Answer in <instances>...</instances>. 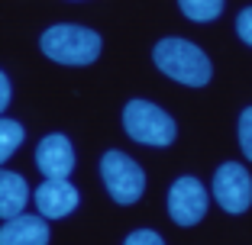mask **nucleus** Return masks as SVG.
Segmentation results:
<instances>
[{"instance_id":"1","label":"nucleus","mask_w":252,"mask_h":245,"mask_svg":"<svg viewBox=\"0 0 252 245\" xmlns=\"http://www.w3.org/2000/svg\"><path fill=\"white\" fill-rule=\"evenodd\" d=\"M152 61L162 75H168L178 84H188V87H204L214 75L210 58L188 39H162L152 49Z\"/></svg>"},{"instance_id":"2","label":"nucleus","mask_w":252,"mask_h":245,"mask_svg":"<svg viewBox=\"0 0 252 245\" xmlns=\"http://www.w3.org/2000/svg\"><path fill=\"white\" fill-rule=\"evenodd\" d=\"M39 45L59 65H91L100 55V36L84 26H52L42 32Z\"/></svg>"},{"instance_id":"3","label":"nucleus","mask_w":252,"mask_h":245,"mask_svg":"<svg viewBox=\"0 0 252 245\" xmlns=\"http://www.w3.org/2000/svg\"><path fill=\"white\" fill-rule=\"evenodd\" d=\"M123 129L129 139L142 142V145H156V149H165L175 142L178 136V126L175 119L162 110V107L149 104V100H129L123 110Z\"/></svg>"},{"instance_id":"4","label":"nucleus","mask_w":252,"mask_h":245,"mask_svg":"<svg viewBox=\"0 0 252 245\" xmlns=\"http://www.w3.org/2000/svg\"><path fill=\"white\" fill-rule=\"evenodd\" d=\"M100 178H104L110 197L120 207L136 203L142 197V191H146V174H142V168L129 155H123L120 149L104 152V158H100Z\"/></svg>"},{"instance_id":"5","label":"nucleus","mask_w":252,"mask_h":245,"mask_svg":"<svg viewBox=\"0 0 252 245\" xmlns=\"http://www.w3.org/2000/svg\"><path fill=\"white\" fill-rule=\"evenodd\" d=\"M214 197L226 213H246L252 207V174L239 162H223L214 174Z\"/></svg>"},{"instance_id":"6","label":"nucleus","mask_w":252,"mask_h":245,"mask_svg":"<svg viewBox=\"0 0 252 245\" xmlns=\"http://www.w3.org/2000/svg\"><path fill=\"white\" fill-rule=\"evenodd\" d=\"M207 213V187L197 178L185 174L168 187V216L178 226H194Z\"/></svg>"},{"instance_id":"7","label":"nucleus","mask_w":252,"mask_h":245,"mask_svg":"<svg viewBox=\"0 0 252 245\" xmlns=\"http://www.w3.org/2000/svg\"><path fill=\"white\" fill-rule=\"evenodd\" d=\"M36 207L45 219H62L78 207V187L68 178H45L36 187Z\"/></svg>"},{"instance_id":"8","label":"nucleus","mask_w":252,"mask_h":245,"mask_svg":"<svg viewBox=\"0 0 252 245\" xmlns=\"http://www.w3.org/2000/svg\"><path fill=\"white\" fill-rule=\"evenodd\" d=\"M36 164L45 178H68L74 168V149L71 142L65 139L62 133H52L39 142L36 149Z\"/></svg>"},{"instance_id":"9","label":"nucleus","mask_w":252,"mask_h":245,"mask_svg":"<svg viewBox=\"0 0 252 245\" xmlns=\"http://www.w3.org/2000/svg\"><path fill=\"white\" fill-rule=\"evenodd\" d=\"M45 242H49L45 216L16 213L0 226V245H45Z\"/></svg>"},{"instance_id":"10","label":"nucleus","mask_w":252,"mask_h":245,"mask_svg":"<svg viewBox=\"0 0 252 245\" xmlns=\"http://www.w3.org/2000/svg\"><path fill=\"white\" fill-rule=\"evenodd\" d=\"M26 200H30L26 178H20L16 171H0V219H10V216L23 213Z\"/></svg>"},{"instance_id":"11","label":"nucleus","mask_w":252,"mask_h":245,"mask_svg":"<svg viewBox=\"0 0 252 245\" xmlns=\"http://www.w3.org/2000/svg\"><path fill=\"white\" fill-rule=\"evenodd\" d=\"M223 3L226 0H178L181 13L194 23H214L223 13Z\"/></svg>"},{"instance_id":"12","label":"nucleus","mask_w":252,"mask_h":245,"mask_svg":"<svg viewBox=\"0 0 252 245\" xmlns=\"http://www.w3.org/2000/svg\"><path fill=\"white\" fill-rule=\"evenodd\" d=\"M23 136L26 133H23V126L16 119H0V164L23 145Z\"/></svg>"},{"instance_id":"13","label":"nucleus","mask_w":252,"mask_h":245,"mask_svg":"<svg viewBox=\"0 0 252 245\" xmlns=\"http://www.w3.org/2000/svg\"><path fill=\"white\" fill-rule=\"evenodd\" d=\"M239 145H243L246 158L252 162V107H246L239 116Z\"/></svg>"},{"instance_id":"14","label":"nucleus","mask_w":252,"mask_h":245,"mask_svg":"<svg viewBox=\"0 0 252 245\" xmlns=\"http://www.w3.org/2000/svg\"><path fill=\"white\" fill-rule=\"evenodd\" d=\"M165 239L158 236V232H152V229H136V232H129L126 236V245H162Z\"/></svg>"},{"instance_id":"15","label":"nucleus","mask_w":252,"mask_h":245,"mask_svg":"<svg viewBox=\"0 0 252 245\" xmlns=\"http://www.w3.org/2000/svg\"><path fill=\"white\" fill-rule=\"evenodd\" d=\"M236 32L246 45H252V7H246L243 13L236 16Z\"/></svg>"},{"instance_id":"16","label":"nucleus","mask_w":252,"mask_h":245,"mask_svg":"<svg viewBox=\"0 0 252 245\" xmlns=\"http://www.w3.org/2000/svg\"><path fill=\"white\" fill-rule=\"evenodd\" d=\"M7 104H10V81H7V75L0 71V113L7 110Z\"/></svg>"}]
</instances>
